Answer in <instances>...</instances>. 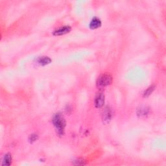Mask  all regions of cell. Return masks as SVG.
I'll return each instance as SVG.
<instances>
[{"instance_id": "cell-1", "label": "cell", "mask_w": 166, "mask_h": 166, "mask_svg": "<svg viewBox=\"0 0 166 166\" xmlns=\"http://www.w3.org/2000/svg\"><path fill=\"white\" fill-rule=\"evenodd\" d=\"M53 123L58 133L62 135L64 133L66 124L64 117L59 113L56 114L53 118Z\"/></svg>"}, {"instance_id": "cell-2", "label": "cell", "mask_w": 166, "mask_h": 166, "mask_svg": "<svg viewBox=\"0 0 166 166\" xmlns=\"http://www.w3.org/2000/svg\"><path fill=\"white\" fill-rule=\"evenodd\" d=\"M112 82V77L109 74H102L97 80V86L99 88L106 87L111 84Z\"/></svg>"}, {"instance_id": "cell-3", "label": "cell", "mask_w": 166, "mask_h": 166, "mask_svg": "<svg viewBox=\"0 0 166 166\" xmlns=\"http://www.w3.org/2000/svg\"><path fill=\"white\" fill-rule=\"evenodd\" d=\"M104 103V96L102 93H99L95 99V106L96 108H101Z\"/></svg>"}, {"instance_id": "cell-4", "label": "cell", "mask_w": 166, "mask_h": 166, "mask_svg": "<svg viewBox=\"0 0 166 166\" xmlns=\"http://www.w3.org/2000/svg\"><path fill=\"white\" fill-rule=\"evenodd\" d=\"M112 118V112L109 107H106L102 113V121L104 123H108Z\"/></svg>"}, {"instance_id": "cell-5", "label": "cell", "mask_w": 166, "mask_h": 166, "mask_svg": "<svg viewBox=\"0 0 166 166\" xmlns=\"http://www.w3.org/2000/svg\"><path fill=\"white\" fill-rule=\"evenodd\" d=\"M71 31V27L70 26H64L62 27L58 28L57 30H55L54 31V33L53 35L55 36H60L65 35L68 33H69Z\"/></svg>"}, {"instance_id": "cell-6", "label": "cell", "mask_w": 166, "mask_h": 166, "mask_svg": "<svg viewBox=\"0 0 166 166\" xmlns=\"http://www.w3.org/2000/svg\"><path fill=\"white\" fill-rule=\"evenodd\" d=\"M101 25V21L99 18H94L92 19L90 24V27L92 29H96Z\"/></svg>"}, {"instance_id": "cell-7", "label": "cell", "mask_w": 166, "mask_h": 166, "mask_svg": "<svg viewBox=\"0 0 166 166\" xmlns=\"http://www.w3.org/2000/svg\"><path fill=\"white\" fill-rule=\"evenodd\" d=\"M38 64L41 66H46L51 62V60L50 57H41L38 59Z\"/></svg>"}, {"instance_id": "cell-8", "label": "cell", "mask_w": 166, "mask_h": 166, "mask_svg": "<svg viewBox=\"0 0 166 166\" xmlns=\"http://www.w3.org/2000/svg\"><path fill=\"white\" fill-rule=\"evenodd\" d=\"M12 162V157L10 154H7L5 155L3 160V165H10Z\"/></svg>"}, {"instance_id": "cell-9", "label": "cell", "mask_w": 166, "mask_h": 166, "mask_svg": "<svg viewBox=\"0 0 166 166\" xmlns=\"http://www.w3.org/2000/svg\"><path fill=\"white\" fill-rule=\"evenodd\" d=\"M154 89H155V87L154 86H150L149 88H148L147 90L144 92V96L147 97L149 96H150V95L152 94L153 92L154 91Z\"/></svg>"}, {"instance_id": "cell-10", "label": "cell", "mask_w": 166, "mask_h": 166, "mask_svg": "<svg viewBox=\"0 0 166 166\" xmlns=\"http://www.w3.org/2000/svg\"><path fill=\"white\" fill-rule=\"evenodd\" d=\"M37 135L36 134H31L30 136V138H29V140H30L31 142H33V141H35L37 140Z\"/></svg>"}, {"instance_id": "cell-11", "label": "cell", "mask_w": 166, "mask_h": 166, "mask_svg": "<svg viewBox=\"0 0 166 166\" xmlns=\"http://www.w3.org/2000/svg\"><path fill=\"white\" fill-rule=\"evenodd\" d=\"M148 113V111H147V109H145V108H143V109H140V112H139L138 114H140V115L141 116H145L146 114H147Z\"/></svg>"}]
</instances>
